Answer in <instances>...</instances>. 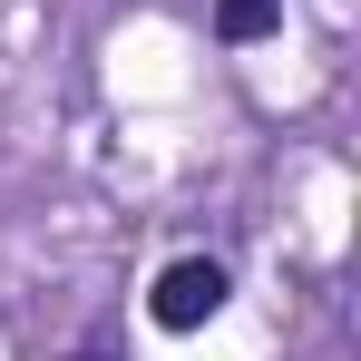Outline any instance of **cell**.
Wrapping results in <instances>:
<instances>
[{
    "instance_id": "obj_1",
    "label": "cell",
    "mask_w": 361,
    "mask_h": 361,
    "mask_svg": "<svg viewBox=\"0 0 361 361\" xmlns=\"http://www.w3.org/2000/svg\"><path fill=\"white\" fill-rule=\"evenodd\" d=\"M225 293H235V274H225L215 254H176V264L147 283V322H157V332H205V322L225 312Z\"/></svg>"
},
{
    "instance_id": "obj_2",
    "label": "cell",
    "mask_w": 361,
    "mask_h": 361,
    "mask_svg": "<svg viewBox=\"0 0 361 361\" xmlns=\"http://www.w3.org/2000/svg\"><path fill=\"white\" fill-rule=\"evenodd\" d=\"M274 30H283V0H215V39L254 49V39H274Z\"/></svg>"
},
{
    "instance_id": "obj_3",
    "label": "cell",
    "mask_w": 361,
    "mask_h": 361,
    "mask_svg": "<svg viewBox=\"0 0 361 361\" xmlns=\"http://www.w3.org/2000/svg\"><path fill=\"white\" fill-rule=\"evenodd\" d=\"M78 361H98V352H78Z\"/></svg>"
}]
</instances>
